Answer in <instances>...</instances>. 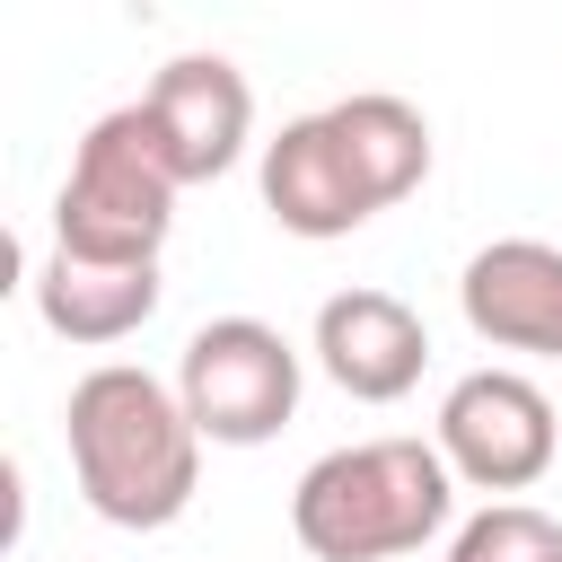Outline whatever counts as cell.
I'll use <instances>...</instances> for the list:
<instances>
[{
	"label": "cell",
	"mask_w": 562,
	"mask_h": 562,
	"mask_svg": "<svg viewBox=\"0 0 562 562\" xmlns=\"http://www.w3.org/2000/svg\"><path fill=\"white\" fill-rule=\"evenodd\" d=\"M448 509H457V474L439 439H360L299 474L290 536L316 562H395L422 553L448 527Z\"/></svg>",
	"instance_id": "obj_3"
},
{
	"label": "cell",
	"mask_w": 562,
	"mask_h": 562,
	"mask_svg": "<svg viewBox=\"0 0 562 562\" xmlns=\"http://www.w3.org/2000/svg\"><path fill=\"white\" fill-rule=\"evenodd\" d=\"M448 562H562V518L536 501H492L448 536Z\"/></svg>",
	"instance_id": "obj_11"
},
{
	"label": "cell",
	"mask_w": 562,
	"mask_h": 562,
	"mask_svg": "<svg viewBox=\"0 0 562 562\" xmlns=\"http://www.w3.org/2000/svg\"><path fill=\"white\" fill-rule=\"evenodd\" d=\"M158 263H79V255H44L35 263V316L61 342H123L158 316Z\"/></svg>",
	"instance_id": "obj_10"
},
{
	"label": "cell",
	"mask_w": 562,
	"mask_h": 562,
	"mask_svg": "<svg viewBox=\"0 0 562 562\" xmlns=\"http://www.w3.org/2000/svg\"><path fill=\"white\" fill-rule=\"evenodd\" d=\"M61 439H70L79 501L105 527H132V536L176 527L202 492V430H193L184 395L132 360H105L70 386Z\"/></svg>",
	"instance_id": "obj_2"
},
{
	"label": "cell",
	"mask_w": 562,
	"mask_h": 562,
	"mask_svg": "<svg viewBox=\"0 0 562 562\" xmlns=\"http://www.w3.org/2000/svg\"><path fill=\"white\" fill-rule=\"evenodd\" d=\"M176 395L211 448H263L299 413V351L263 316H211L176 360Z\"/></svg>",
	"instance_id": "obj_5"
},
{
	"label": "cell",
	"mask_w": 562,
	"mask_h": 562,
	"mask_svg": "<svg viewBox=\"0 0 562 562\" xmlns=\"http://www.w3.org/2000/svg\"><path fill=\"white\" fill-rule=\"evenodd\" d=\"M457 307L492 351L562 360V246L544 237H492L457 272Z\"/></svg>",
	"instance_id": "obj_8"
},
{
	"label": "cell",
	"mask_w": 562,
	"mask_h": 562,
	"mask_svg": "<svg viewBox=\"0 0 562 562\" xmlns=\"http://www.w3.org/2000/svg\"><path fill=\"white\" fill-rule=\"evenodd\" d=\"M430 334L395 290H334L316 307V369L351 395V404H395L422 386Z\"/></svg>",
	"instance_id": "obj_9"
},
{
	"label": "cell",
	"mask_w": 562,
	"mask_h": 562,
	"mask_svg": "<svg viewBox=\"0 0 562 562\" xmlns=\"http://www.w3.org/2000/svg\"><path fill=\"white\" fill-rule=\"evenodd\" d=\"M176 158L149 123V105H114L88 123L61 193H53V255L79 263H158L167 228H176Z\"/></svg>",
	"instance_id": "obj_4"
},
{
	"label": "cell",
	"mask_w": 562,
	"mask_h": 562,
	"mask_svg": "<svg viewBox=\"0 0 562 562\" xmlns=\"http://www.w3.org/2000/svg\"><path fill=\"white\" fill-rule=\"evenodd\" d=\"M553 448H562L553 395L536 378H518V369H474L439 404V457L474 492H527L553 465Z\"/></svg>",
	"instance_id": "obj_6"
},
{
	"label": "cell",
	"mask_w": 562,
	"mask_h": 562,
	"mask_svg": "<svg viewBox=\"0 0 562 562\" xmlns=\"http://www.w3.org/2000/svg\"><path fill=\"white\" fill-rule=\"evenodd\" d=\"M422 176H430V123L386 88H360L263 140V211L290 237H351Z\"/></svg>",
	"instance_id": "obj_1"
},
{
	"label": "cell",
	"mask_w": 562,
	"mask_h": 562,
	"mask_svg": "<svg viewBox=\"0 0 562 562\" xmlns=\"http://www.w3.org/2000/svg\"><path fill=\"white\" fill-rule=\"evenodd\" d=\"M140 105H149V123H158V140H167V158H176L184 184L228 176L237 149H246V132H255V88H246V70L228 53H176L149 79Z\"/></svg>",
	"instance_id": "obj_7"
}]
</instances>
